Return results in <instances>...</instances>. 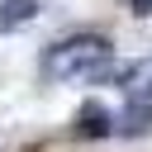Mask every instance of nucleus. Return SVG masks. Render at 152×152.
Instances as JSON below:
<instances>
[{
  "label": "nucleus",
  "instance_id": "nucleus-1",
  "mask_svg": "<svg viewBox=\"0 0 152 152\" xmlns=\"http://www.w3.org/2000/svg\"><path fill=\"white\" fill-rule=\"evenodd\" d=\"M109 71H114L109 66V38H100V33H71V38H62L43 52V76L48 81H71V76L100 81Z\"/></svg>",
  "mask_w": 152,
  "mask_h": 152
},
{
  "label": "nucleus",
  "instance_id": "nucleus-2",
  "mask_svg": "<svg viewBox=\"0 0 152 152\" xmlns=\"http://www.w3.org/2000/svg\"><path fill=\"white\" fill-rule=\"evenodd\" d=\"M71 133H76V138H109V133H114V114H109L100 100H86V104L76 109V119H71Z\"/></svg>",
  "mask_w": 152,
  "mask_h": 152
},
{
  "label": "nucleus",
  "instance_id": "nucleus-3",
  "mask_svg": "<svg viewBox=\"0 0 152 152\" xmlns=\"http://www.w3.org/2000/svg\"><path fill=\"white\" fill-rule=\"evenodd\" d=\"M114 81H119L133 100H152V57H138V62L119 66V71H114Z\"/></svg>",
  "mask_w": 152,
  "mask_h": 152
},
{
  "label": "nucleus",
  "instance_id": "nucleus-4",
  "mask_svg": "<svg viewBox=\"0 0 152 152\" xmlns=\"http://www.w3.org/2000/svg\"><path fill=\"white\" fill-rule=\"evenodd\" d=\"M114 133H124V138H138V133H152V104H147V100H133V104H128V109L119 114Z\"/></svg>",
  "mask_w": 152,
  "mask_h": 152
},
{
  "label": "nucleus",
  "instance_id": "nucleus-5",
  "mask_svg": "<svg viewBox=\"0 0 152 152\" xmlns=\"http://www.w3.org/2000/svg\"><path fill=\"white\" fill-rule=\"evenodd\" d=\"M38 10H43V0H0V33L38 19Z\"/></svg>",
  "mask_w": 152,
  "mask_h": 152
},
{
  "label": "nucleus",
  "instance_id": "nucleus-6",
  "mask_svg": "<svg viewBox=\"0 0 152 152\" xmlns=\"http://www.w3.org/2000/svg\"><path fill=\"white\" fill-rule=\"evenodd\" d=\"M133 10H138V14H147V10H152V0H133Z\"/></svg>",
  "mask_w": 152,
  "mask_h": 152
}]
</instances>
